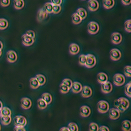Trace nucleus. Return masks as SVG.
Instances as JSON below:
<instances>
[{
    "label": "nucleus",
    "mask_w": 131,
    "mask_h": 131,
    "mask_svg": "<svg viewBox=\"0 0 131 131\" xmlns=\"http://www.w3.org/2000/svg\"><path fill=\"white\" fill-rule=\"evenodd\" d=\"M114 105L120 112H124L129 107L130 102L127 99L121 97L114 101Z\"/></svg>",
    "instance_id": "1"
},
{
    "label": "nucleus",
    "mask_w": 131,
    "mask_h": 131,
    "mask_svg": "<svg viewBox=\"0 0 131 131\" xmlns=\"http://www.w3.org/2000/svg\"><path fill=\"white\" fill-rule=\"evenodd\" d=\"M110 105L105 101H100L97 104V110L101 113H105L109 111Z\"/></svg>",
    "instance_id": "2"
},
{
    "label": "nucleus",
    "mask_w": 131,
    "mask_h": 131,
    "mask_svg": "<svg viewBox=\"0 0 131 131\" xmlns=\"http://www.w3.org/2000/svg\"><path fill=\"white\" fill-rule=\"evenodd\" d=\"M126 79L124 76L120 73L115 74L113 78V83L117 86H121L125 82Z\"/></svg>",
    "instance_id": "3"
},
{
    "label": "nucleus",
    "mask_w": 131,
    "mask_h": 131,
    "mask_svg": "<svg viewBox=\"0 0 131 131\" xmlns=\"http://www.w3.org/2000/svg\"><path fill=\"white\" fill-rule=\"evenodd\" d=\"M87 30L89 34L91 35H95L98 33L100 30V27L97 22L91 21L88 24Z\"/></svg>",
    "instance_id": "4"
},
{
    "label": "nucleus",
    "mask_w": 131,
    "mask_h": 131,
    "mask_svg": "<svg viewBox=\"0 0 131 131\" xmlns=\"http://www.w3.org/2000/svg\"><path fill=\"white\" fill-rule=\"evenodd\" d=\"M97 61L96 57L92 54H89L86 55V61L85 66L87 68H92L96 65Z\"/></svg>",
    "instance_id": "5"
},
{
    "label": "nucleus",
    "mask_w": 131,
    "mask_h": 131,
    "mask_svg": "<svg viewBox=\"0 0 131 131\" xmlns=\"http://www.w3.org/2000/svg\"><path fill=\"white\" fill-rule=\"evenodd\" d=\"M14 124L15 127H24L27 124L26 119L22 116H17L14 119Z\"/></svg>",
    "instance_id": "6"
},
{
    "label": "nucleus",
    "mask_w": 131,
    "mask_h": 131,
    "mask_svg": "<svg viewBox=\"0 0 131 131\" xmlns=\"http://www.w3.org/2000/svg\"><path fill=\"white\" fill-rule=\"evenodd\" d=\"M121 55V53L118 49L113 48L110 51V57L112 61H116L119 60Z\"/></svg>",
    "instance_id": "7"
},
{
    "label": "nucleus",
    "mask_w": 131,
    "mask_h": 131,
    "mask_svg": "<svg viewBox=\"0 0 131 131\" xmlns=\"http://www.w3.org/2000/svg\"><path fill=\"white\" fill-rule=\"evenodd\" d=\"M113 86L110 81H106L101 85V91L104 94L110 93L112 91Z\"/></svg>",
    "instance_id": "8"
},
{
    "label": "nucleus",
    "mask_w": 131,
    "mask_h": 131,
    "mask_svg": "<svg viewBox=\"0 0 131 131\" xmlns=\"http://www.w3.org/2000/svg\"><path fill=\"white\" fill-rule=\"evenodd\" d=\"M34 39L29 36L26 34H24L22 37V41L23 45L26 46H32L34 42Z\"/></svg>",
    "instance_id": "9"
},
{
    "label": "nucleus",
    "mask_w": 131,
    "mask_h": 131,
    "mask_svg": "<svg viewBox=\"0 0 131 131\" xmlns=\"http://www.w3.org/2000/svg\"><path fill=\"white\" fill-rule=\"evenodd\" d=\"M48 16V13L44 8H42L39 9L38 11L37 15V19L39 22H41L46 19Z\"/></svg>",
    "instance_id": "10"
},
{
    "label": "nucleus",
    "mask_w": 131,
    "mask_h": 131,
    "mask_svg": "<svg viewBox=\"0 0 131 131\" xmlns=\"http://www.w3.org/2000/svg\"><path fill=\"white\" fill-rule=\"evenodd\" d=\"M112 42L114 45H119L120 44L122 40V37L120 33H112L111 36Z\"/></svg>",
    "instance_id": "11"
},
{
    "label": "nucleus",
    "mask_w": 131,
    "mask_h": 131,
    "mask_svg": "<svg viewBox=\"0 0 131 131\" xmlns=\"http://www.w3.org/2000/svg\"><path fill=\"white\" fill-rule=\"evenodd\" d=\"M99 4L97 0H89L88 2V8L91 12H95L98 9Z\"/></svg>",
    "instance_id": "12"
},
{
    "label": "nucleus",
    "mask_w": 131,
    "mask_h": 131,
    "mask_svg": "<svg viewBox=\"0 0 131 131\" xmlns=\"http://www.w3.org/2000/svg\"><path fill=\"white\" fill-rule=\"evenodd\" d=\"M32 101L30 99L23 98L21 100V106L24 110H28L32 106Z\"/></svg>",
    "instance_id": "13"
},
{
    "label": "nucleus",
    "mask_w": 131,
    "mask_h": 131,
    "mask_svg": "<svg viewBox=\"0 0 131 131\" xmlns=\"http://www.w3.org/2000/svg\"><path fill=\"white\" fill-rule=\"evenodd\" d=\"M7 60L8 62L13 63L16 61L17 59V54L13 50L8 51L7 54Z\"/></svg>",
    "instance_id": "14"
},
{
    "label": "nucleus",
    "mask_w": 131,
    "mask_h": 131,
    "mask_svg": "<svg viewBox=\"0 0 131 131\" xmlns=\"http://www.w3.org/2000/svg\"><path fill=\"white\" fill-rule=\"evenodd\" d=\"M91 112L90 107L87 105H83L80 108V114L83 117H88Z\"/></svg>",
    "instance_id": "15"
},
{
    "label": "nucleus",
    "mask_w": 131,
    "mask_h": 131,
    "mask_svg": "<svg viewBox=\"0 0 131 131\" xmlns=\"http://www.w3.org/2000/svg\"><path fill=\"white\" fill-rule=\"evenodd\" d=\"M92 95V90L91 88L88 86H84L82 87L81 91V96L84 98H88L90 97Z\"/></svg>",
    "instance_id": "16"
},
{
    "label": "nucleus",
    "mask_w": 131,
    "mask_h": 131,
    "mask_svg": "<svg viewBox=\"0 0 131 131\" xmlns=\"http://www.w3.org/2000/svg\"><path fill=\"white\" fill-rule=\"evenodd\" d=\"M109 117L110 119L113 120H117L120 117V112L117 109L112 108L109 111Z\"/></svg>",
    "instance_id": "17"
},
{
    "label": "nucleus",
    "mask_w": 131,
    "mask_h": 131,
    "mask_svg": "<svg viewBox=\"0 0 131 131\" xmlns=\"http://www.w3.org/2000/svg\"><path fill=\"white\" fill-rule=\"evenodd\" d=\"M97 79L99 83L102 84L107 81L108 77L107 74L104 72H100L97 74Z\"/></svg>",
    "instance_id": "18"
},
{
    "label": "nucleus",
    "mask_w": 131,
    "mask_h": 131,
    "mask_svg": "<svg viewBox=\"0 0 131 131\" xmlns=\"http://www.w3.org/2000/svg\"><path fill=\"white\" fill-rule=\"evenodd\" d=\"M80 51L79 46L75 43H72L69 46V52L72 55H76Z\"/></svg>",
    "instance_id": "19"
},
{
    "label": "nucleus",
    "mask_w": 131,
    "mask_h": 131,
    "mask_svg": "<svg viewBox=\"0 0 131 131\" xmlns=\"http://www.w3.org/2000/svg\"><path fill=\"white\" fill-rule=\"evenodd\" d=\"M82 86L79 82H74L72 84V89L73 93L78 94L81 92L82 89Z\"/></svg>",
    "instance_id": "20"
},
{
    "label": "nucleus",
    "mask_w": 131,
    "mask_h": 131,
    "mask_svg": "<svg viewBox=\"0 0 131 131\" xmlns=\"http://www.w3.org/2000/svg\"><path fill=\"white\" fill-rule=\"evenodd\" d=\"M103 4L105 9H110L114 6L115 1L114 0H103Z\"/></svg>",
    "instance_id": "21"
},
{
    "label": "nucleus",
    "mask_w": 131,
    "mask_h": 131,
    "mask_svg": "<svg viewBox=\"0 0 131 131\" xmlns=\"http://www.w3.org/2000/svg\"><path fill=\"white\" fill-rule=\"evenodd\" d=\"M14 7L16 9H21L24 7V0H14L13 1Z\"/></svg>",
    "instance_id": "22"
},
{
    "label": "nucleus",
    "mask_w": 131,
    "mask_h": 131,
    "mask_svg": "<svg viewBox=\"0 0 131 131\" xmlns=\"http://www.w3.org/2000/svg\"><path fill=\"white\" fill-rule=\"evenodd\" d=\"M122 129L123 131H131V121L128 120L123 121L122 123Z\"/></svg>",
    "instance_id": "23"
},
{
    "label": "nucleus",
    "mask_w": 131,
    "mask_h": 131,
    "mask_svg": "<svg viewBox=\"0 0 131 131\" xmlns=\"http://www.w3.org/2000/svg\"><path fill=\"white\" fill-rule=\"evenodd\" d=\"M41 99H43L46 102L47 105L50 104L52 101V98L51 95L48 93H43L41 96Z\"/></svg>",
    "instance_id": "24"
},
{
    "label": "nucleus",
    "mask_w": 131,
    "mask_h": 131,
    "mask_svg": "<svg viewBox=\"0 0 131 131\" xmlns=\"http://www.w3.org/2000/svg\"><path fill=\"white\" fill-rule=\"evenodd\" d=\"M1 121L4 125H8L11 123L12 118L10 116H2L1 117Z\"/></svg>",
    "instance_id": "25"
},
{
    "label": "nucleus",
    "mask_w": 131,
    "mask_h": 131,
    "mask_svg": "<svg viewBox=\"0 0 131 131\" xmlns=\"http://www.w3.org/2000/svg\"><path fill=\"white\" fill-rule=\"evenodd\" d=\"M76 13L79 15V16L81 17L82 20L85 19L87 15V13L86 11L83 8H79L77 10Z\"/></svg>",
    "instance_id": "26"
},
{
    "label": "nucleus",
    "mask_w": 131,
    "mask_h": 131,
    "mask_svg": "<svg viewBox=\"0 0 131 131\" xmlns=\"http://www.w3.org/2000/svg\"><path fill=\"white\" fill-rule=\"evenodd\" d=\"M30 87L34 89H36L39 87V84L36 78H33L30 80Z\"/></svg>",
    "instance_id": "27"
},
{
    "label": "nucleus",
    "mask_w": 131,
    "mask_h": 131,
    "mask_svg": "<svg viewBox=\"0 0 131 131\" xmlns=\"http://www.w3.org/2000/svg\"><path fill=\"white\" fill-rule=\"evenodd\" d=\"M72 23L75 25L80 24L82 20L81 18V17L76 13H73L72 14Z\"/></svg>",
    "instance_id": "28"
},
{
    "label": "nucleus",
    "mask_w": 131,
    "mask_h": 131,
    "mask_svg": "<svg viewBox=\"0 0 131 131\" xmlns=\"http://www.w3.org/2000/svg\"><path fill=\"white\" fill-rule=\"evenodd\" d=\"M36 78L37 79L38 82L39 83L40 86H42L46 83V79L44 75L42 74H37L36 77Z\"/></svg>",
    "instance_id": "29"
},
{
    "label": "nucleus",
    "mask_w": 131,
    "mask_h": 131,
    "mask_svg": "<svg viewBox=\"0 0 131 131\" xmlns=\"http://www.w3.org/2000/svg\"><path fill=\"white\" fill-rule=\"evenodd\" d=\"M125 94L129 98H131V81L125 85L124 88Z\"/></svg>",
    "instance_id": "30"
},
{
    "label": "nucleus",
    "mask_w": 131,
    "mask_h": 131,
    "mask_svg": "<svg viewBox=\"0 0 131 131\" xmlns=\"http://www.w3.org/2000/svg\"><path fill=\"white\" fill-rule=\"evenodd\" d=\"M8 26V22L4 18H0V30H3L7 29Z\"/></svg>",
    "instance_id": "31"
},
{
    "label": "nucleus",
    "mask_w": 131,
    "mask_h": 131,
    "mask_svg": "<svg viewBox=\"0 0 131 131\" xmlns=\"http://www.w3.org/2000/svg\"><path fill=\"white\" fill-rule=\"evenodd\" d=\"M47 104L42 99H39L38 100V105L40 110H44L47 106Z\"/></svg>",
    "instance_id": "32"
},
{
    "label": "nucleus",
    "mask_w": 131,
    "mask_h": 131,
    "mask_svg": "<svg viewBox=\"0 0 131 131\" xmlns=\"http://www.w3.org/2000/svg\"><path fill=\"white\" fill-rule=\"evenodd\" d=\"M53 5L51 3H47L44 6V9L48 14L53 13Z\"/></svg>",
    "instance_id": "33"
},
{
    "label": "nucleus",
    "mask_w": 131,
    "mask_h": 131,
    "mask_svg": "<svg viewBox=\"0 0 131 131\" xmlns=\"http://www.w3.org/2000/svg\"><path fill=\"white\" fill-rule=\"evenodd\" d=\"M2 116H11L12 112L9 108L7 107H4L1 110Z\"/></svg>",
    "instance_id": "34"
},
{
    "label": "nucleus",
    "mask_w": 131,
    "mask_h": 131,
    "mask_svg": "<svg viewBox=\"0 0 131 131\" xmlns=\"http://www.w3.org/2000/svg\"><path fill=\"white\" fill-rule=\"evenodd\" d=\"M68 128L70 131H79V127L75 123H70L68 125Z\"/></svg>",
    "instance_id": "35"
},
{
    "label": "nucleus",
    "mask_w": 131,
    "mask_h": 131,
    "mask_svg": "<svg viewBox=\"0 0 131 131\" xmlns=\"http://www.w3.org/2000/svg\"><path fill=\"white\" fill-rule=\"evenodd\" d=\"M70 89L66 85L62 83L60 85V91L62 94H67L69 92Z\"/></svg>",
    "instance_id": "36"
},
{
    "label": "nucleus",
    "mask_w": 131,
    "mask_h": 131,
    "mask_svg": "<svg viewBox=\"0 0 131 131\" xmlns=\"http://www.w3.org/2000/svg\"><path fill=\"white\" fill-rule=\"evenodd\" d=\"M124 28L126 31L131 33V19L128 20L125 22Z\"/></svg>",
    "instance_id": "37"
},
{
    "label": "nucleus",
    "mask_w": 131,
    "mask_h": 131,
    "mask_svg": "<svg viewBox=\"0 0 131 131\" xmlns=\"http://www.w3.org/2000/svg\"><path fill=\"white\" fill-rule=\"evenodd\" d=\"M89 131H99V127L96 123H91L89 126Z\"/></svg>",
    "instance_id": "38"
},
{
    "label": "nucleus",
    "mask_w": 131,
    "mask_h": 131,
    "mask_svg": "<svg viewBox=\"0 0 131 131\" xmlns=\"http://www.w3.org/2000/svg\"><path fill=\"white\" fill-rule=\"evenodd\" d=\"M125 75L128 78H131V66H127L124 69Z\"/></svg>",
    "instance_id": "39"
},
{
    "label": "nucleus",
    "mask_w": 131,
    "mask_h": 131,
    "mask_svg": "<svg viewBox=\"0 0 131 131\" xmlns=\"http://www.w3.org/2000/svg\"><path fill=\"white\" fill-rule=\"evenodd\" d=\"M62 83L66 85V86H68L70 89H71V88H72L73 82H72V81L70 79H64L63 80Z\"/></svg>",
    "instance_id": "40"
},
{
    "label": "nucleus",
    "mask_w": 131,
    "mask_h": 131,
    "mask_svg": "<svg viewBox=\"0 0 131 131\" xmlns=\"http://www.w3.org/2000/svg\"><path fill=\"white\" fill-rule=\"evenodd\" d=\"M86 61V55H81L79 57V63L80 65L85 66V63Z\"/></svg>",
    "instance_id": "41"
},
{
    "label": "nucleus",
    "mask_w": 131,
    "mask_h": 131,
    "mask_svg": "<svg viewBox=\"0 0 131 131\" xmlns=\"http://www.w3.org/2000/svg\"><path fill=\"white\" fill-rule=\"evenodd\" d=\"M61 10V7L59 5H53V13L58 14Z\"/></svg>",
    "instance_id": "42"
},
{
    "label": "nucleus",
    "mask_w": 131,
    "mask_h": 131,
    "mask_svg": "<svg viewBox=\"0 0 131 131\" xmlns=\"http://www.w3.org/2000/svg\"><path fill=\"white\" fill-rule=\"evenodd\" d=\"M10 0H0V5L3 7H7L10 4Z\"/></svg>",
    "instance_id": "43"
},
{
    "label": "nucleus",
    "mask_w": 131,
    "mask_h": 131,
    "mask_svg": "<svg viewBox=\"0 0 131 131\" xmlns=\"http://www.w3.org/2000/svg\"><path fill=\"white\" fill-rule=\"evenodd\" d=\"M51 3L53 5H59L62 4V0H51Z\"/></svg>",
    "instance_id": "44"
},
{
    "label": "nucleus",
    "mask_w": 131,
    "mask_h": 131,
    "mask_svg": "<svg viewBox=\"0 0 131 131\" xmlns=\"http://www.w3.org/2000/svg\"><path fill=\"white\" fill-rule=\"evenodd\" d=\"M26 34L28 35L29 36L33 38V39H35V33L32 30H29V31H27L26 33Z\"/></svg>",
    "instance_id": "45"
},
{
    "label": "nucleus",
    "mask_w": 131,
    "mask_h": 131,
    "mask_svg": "<svg viewBox=\"0 0 131 131\" xmlns=\"http://www.w3.org/2000/svg\"><path fill=\"white\" fill-rule=\"evenodd\" d=\"M99 131H110L108 127L105 126H102L99 128Z\"/></svg>",
    "instance_id": "46"
},
{
    "label": "nucleus",
    "mask_w": 131,
    "mask_h": 131,
    "mask_svg": "<svg viewBox=\"0 0 131 131\" xmlns=\"http://www.w3.org/2000/svg\"><path fill=\"white\" fill-rule=\"evenodd\" d=\"M121 2L125 6H128L131 4V0H121Z\"/></svg>",
    "instance_id": "47"
},
{
    "label": "nucleus",
    "mask_w": 131,
    "mask_h": 131,
    "mask_svg": "<svg viewBox=\"0 0 131 131\" xmlns=\"http://www.w3.org/2000/svg\"><path fill=\"white\" fill-rule=\"evenodd\" d=\"M13 131H26L24 127H15Z\"/></svg>",
    "instance_id": "48"
},
{
    "label": "nucleus",
    "mask_w": 131,
    "mask_h": 131,
    "mask_svg": "<svg viewBox=\"0 0 131 131\" xmlns=\"http://www.w3.org/2000/svg\"><path fill=\"white\" fill-rule=\"evenodd\" d=\"M59 131H70L68 129V127H63L62 128L60 129Z\"/></svg>",
    "instance_id": "49"
},
{
    "label": "nucleus",
    "mask_w": 131,
    "mask_h": 131,
    "mask_svg": "<svg viewBox=\"0 0 131 131\" xmlns=\"http://www.w3.org/2000/svg\"><path fill=\"white\" fill-rule=\"evenodd\" d=\"M3 43L0 41V50H2V49H3Z\"/></svg>",
    "instance_id": "50"
},
{
    "label": "nucleus",
    "mask_w": 131,
    "mask_h": 131,
    "mask_svg": "<svg viewBox=\"0 0 131 131\" xmlns=\"http://www.w3.org/2000/svg\"><path fill=\"white\" fill-rule=\"evenodd\" d=\"M3 107V104L0 101V110H2V108Z\"/></svg>",
    "instance_id": "51"
},
{
    "label": "nucleus",
    "mask_w": 131,
    "mask_h": 131,
    "mask_svg": "<svg viewBox=\"0 0 131 131\" xmlns=\"http://www.w3.org/2000/svg\"><path fill=\"white\" fill-rule=\"evenodd\" d=\"M2 116V112H1V110H0V117Z\"/></svg>",
    "instance_id": "52"
},
{
    "label": "nucleus",
    "mask_w": 131,
    "mask_h": 131,
    "mask_svg": "<svg viewBox=\"0 0 131 131\" xmlns=\"http://www.w3.org/2000/svg\"><path fill=\"white\" fill-rule=\"evenodd\" d=\"M2 51H1V50H0V57H1V55H2Z\"/></svg>",
    "instance_id": "53"
},
{
    "label": "nucleus",
    "mask_w": 131,
    "mask_h": 131,
    "mask_svg": "<svg viewBox=\"0 0 131 131\" xmlns=\"http://www.w3.org/2000/svg\"><path fill=\"white\" fill-rule=\"evenodd\" d=\"M1 125H0V131H1Z\"/></svg>",
    "instance_id": "54"
},
{
    "label": "nucleus",
    "mask_w": 131,
    "mask_h": 131,
    "mask_svg": "<svg viewBox=\"0 0 131 131\" xmlns=\"http://www.w3.org/2000/svg\"><path fill=\"white\" fill-rule=\"evenodd\" d=\"M82 1H86V0H82Z\"/></svg>",
    "instance_id": "55"
}]
</instances>
